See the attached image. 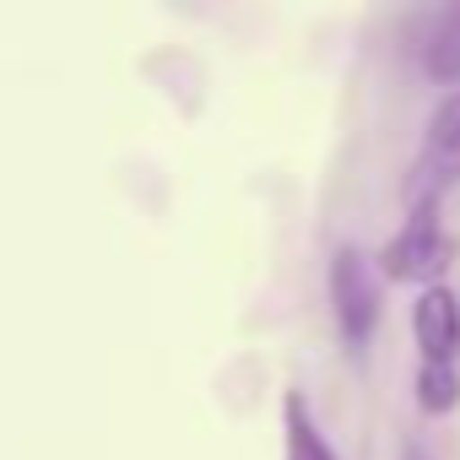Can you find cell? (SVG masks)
<instances>
[{"label": "cell", "instance_id": "6da1fadb", "mask_svg": "<svg viewBox=\"0 0 460 460\" xmlns=\"http://www.w3.org/2000/svg\"><path fill=\"white\" fill-rule=\"evenodd\" d=\"M444 261H449V239H444V227H438V206L433 200H417L411 217H406V227L379 250V277L433 288L438 271H444Z\"/></svg>", "mask_w": 460, "mask_h": 460}, {"label": "cell", "instance_id": "7a4b0ae2", "mask_svg": "<svg viewBox=\"0 0 460 460\" xmlns=\"http://www.w3.org/2000/svg\"><path fill=\"white\" fill-rule=\"evenodd\" d=\"M455 184H460V87L444 93L428 114V130H422V146L411 163V195L438 206V195H449Z\"/></svg>", "mask_w": 460, "mask_h": 460}, {"label": "cell", "instance_id": "3957f363", "mask_svg": "<svg viewBox=\"0 0 460 460\" xmlns=\"http://www.w3.org/2000/svg\"><path fill=\"white\" fill-rule=\"evenodd\" d=\"M331 309H336V331L347 347H363L379 325V271L352 244L331 255Z\"/></svg>", "mask_w": 460, "mask_h": 460}, {"label": "cell", "instance_id": "277c9868", "mask_svg": "<svg viewBox=\"0 0 460 460\" xmlns=\"http://www.w3.org/2000/svg\"><path fill=\"white\" fill-rule=\"evenodd\" d=\"M411 336L422 347V363H455V352H460V298L444 282H433V288L417 293V304H411Z\"/></svg>", "mask_w": 460, "mask_h": 460}, {"label": "cell", "instance_id": "5b68a950", "mask_svg": "<svg viewBox=\"0 0 460 460\" xmlns=\"http://www.w3.org/2000/svg\"><path fill=\"white\" fill-rule=\"evenodd\" d=\"M417 60L433 82H449L460 87V6H444L422 22L417 33Z\"/></svg>", "mask_w": 460, "mask_h": 460}, {"label": "cell", "instance_id": "8992f818", "mask_svg": "<svg viewBox=\"0 0 460 460\" xmlns=\"http://www.w3.org/2000/svg\"><path fill=\"white\" fill-rule=\"evenodd\" d=\"M282 433H288V460H341L331 449V438L320 433V422L309 417V406H304L298 390L282 401Z\"/></svg>", "mask_w": 460, "mask_h": 460}, {"label": "cell", "instance_id": "52a82bcc", "mask_svg": "<svg viewBox=\"0 0 460 460\" xmlns=\"http://www.w3.org/2000/svg\"><path fill=\"white\" fill-rule=\"evenodd\" d=\"M417 406L428 417H444V411L460 406V374H455V363H422L417 368Z\"/></svg>", "mask_w": 460, "mask_h": 460}, {"label": "cell", "instance_id": "ba28073f", "mask_svg": "<svg viewBox=\"0 0 460 460\" xmlns=\"http://www.w3.org/2000/svg\"><path fill=\"white\" fill-rule=\"evenodd\" d=\"M406 460H433V455L428 449H406Z\"/></svg>", "mask_w": 460, "mask_h": 460}]
</instances>
